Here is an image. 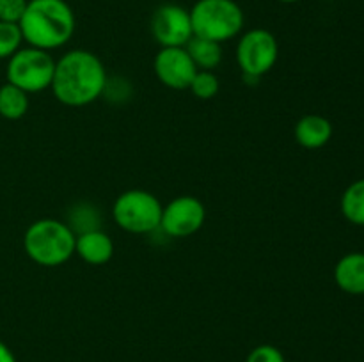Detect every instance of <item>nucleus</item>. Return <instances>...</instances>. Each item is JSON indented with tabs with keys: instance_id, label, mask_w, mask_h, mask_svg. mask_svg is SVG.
<instances>
[{
	"instance_id": "22",
	"label": "nucleus",
	"mask_w": 364,
	"mask_h": 362,
	"mask_svg": "<svg viewBox=\"0 0 364 362\" xmlns=\"http://www.w3.org/2000/svg\"><path fill=\"white\" fill-rule=\"evenodd\" d=\"M281 4H295V2H301V0H277Z\"/></svg>"
},
{
	"instance_id": "19",
	"label": "nucleus",
	"mask_w": 364,
	"mask_h": 362,
	"mask_svg": "<svg viewBox=\"0 0 364 362\" xmlns=\"http://www.w3.org/2000/svg\"><path fill=\"white\" fill-rule=\"evenodd\" d=\"M245 362H287L283 351L274 344H259L249 351Z\"/></svg>"
},
{
	"instance_id": "11",
	"label": "nucleus",
	"mask_w": 364,
	"mask_h": 362,
	"mask_svg": "<svg viewBox=\"0 0 364 362\" xmlns=\"http://www.w3.org/2000/svg\"><path fill=\"white\" fill-rule=\"evenodd\" d=\"M75 254L87 265H105L114 256V243L102 229L85 231L75 238Z\"/></svg>"
},
{
	"instance_id": "9",
	"label": "nucleus",
	"mask_w": 364,
	"mask_h": 362,
	"mask_svg": "<svg viewBox=\"0 0 364 362\" xmlns=\"http://www.w3.org/2000/svg\"><path fill=\"white\" fill-rule=\"evenodd\" d=\"M151 34L162 48L185 46L194 38L191 11L178 4H162L151 16Z\"/></svg>"
},
{
	"instance_id": "3",
	"label": "nucleus",
	"mask_w": 364,
	"mask_h": 362,
	"mask_svg": "<svg viewBox=\"0 0 364 362\" xmlns=\"http://www.w3.org/2000/svg\"><path fill=\"white\" fill-rule=\"evenodd\" d=\"M75 238L66 222L55 219H39L23 234L25 254L39 266H60L75 254Z\"/></svg>"
},
{
	"instance_id": "13",
	"label": "nucleus",
	"mask_w": 364,
	"mask_h": 362,
	"mask_svg": "<svg viewBox=\"0 0 364 362\" xmlns=\"http://www.w3.org/2000/svg\"><path fill=\"white\" fill-rule=\"evenodd\" d=\"M338 287L348 295H364V252L345 254L334 266Z\"/></svg>"
},
{
	"instance_id": "17",
	"label": "nucleus",
	"mask_w": 364,
	"mask_h": 362,
	"mask_svg": "<svg viewBox=\"0 0 364 362\" xmlns=\"http://www.w3.org/2000/svg\"><path fill=\"white\" fill-rule=\"evenodd\" d=\"M188 89L192 91V94L199 99H212L219 94L220 91V84L219 78L213 71H205V70H198V73L194 75L192 78L191 85Z\"/></svg>"
},
{
	"instance_id": "2",
	"label": "nucleus",
	"mask_w": 364,
	"mask_h": 362,
	"mask_svg": "<svg viewBox=\"0 0 364 362\" xmlns=\"http://www.w3.org/2000/svg\"><path fill=\"white\" fill-rule=\"evenodd\" d=\"M18 25L28 46L52 52L73 38L77 20L66 0H28Z\"/></svg>"
},
{
	"instance_id": "5",
	"label": "nucleus",
	"mask_w": 364,
	"mask_h": 362,
	"mask_svg": "<svg viewBox=\"0 0 364 362\" xmlns=\"http://www.w3.org/2000/svg\"><path fill=\"white\" fill-rule=\"evenodd\" d=\"M162 202L151 192L132 188L117 195L112 206L114 222L132 234H148L160 229Z\"/></svg>"
},
{
	"instance_id": "7",
	"label": "nucleus",
	"mask_w": 364,
	"mask_h": 362,
	"mask_svg": "<svg viewBox=\"0 0 364 362\" xmlns=\"http://www.w3.org/2000/svg\"><path fill=\"white\" fill-rule=\"evenodd\" d=\"M279 57V43L267 28H251L238 39L237 60L247 80H259L269 73Z\"/></svg>"
},
{
	"instance_id": "12",
	"label": "nucleus",
	"mask_w": 364,
	"mask_h": 362,
	"mask_svg": "<svg viewBox=\"0 0 364 362\" xmlns=\"http://www.w3.org/2000/svg\"><path fill=\"white\" fill-rule=\"evenodd\" d=\"M333 137V124L327 117L308 114L295 124V141L306 149H320Z\"/></svg>"
},
{
	"instance_id": "20",
	"label": "nucleus",
	"mask_w": 364,
	"mask_h": 362,
	"mask_svg": "<svg viewBox=\"0 0 364 362\" xmlns=\"http://www.w3.org/2000/svg\"><path fill=\"white\" fill-rule=\"evenodd\" d=\"M28 0H0V21L20 23Z\"/></svg>"
},
{
	"instance_id": "6",
	"label": "nucleus",
	"mask_w": 364,
	"mask_h": 362,
	"mask_svg": "<svg viewBox=\"0 0 364 362\" xmlns=\"http://www.w3.org/2000/svg\"><path fill=\"white\" fill-rule=\"evenodd\" d=\"M55 59L46 50L20 48L13 57L7 59L6 78L9 84L16 85L27 94L41 92L52 85Z\"/></svg>"
},
{
	"instance_id": "16",
	"label": "nucleus",
	"mask_w": 364,
	"mask_h": 362,
	"mask_svg": "<svg viewBox=\"0 0 364 362\" xmlns=\"http://www.w3.org/2000/svg\"><path fill=\"white\" fill-rule=\"evenodd\" d=\"M341 213L354 226H364V180L354 181L343 192Z\"/></svg>"
},
{
	"instance_id": "15",
	"label": "nucleus",
	"mask_w": 364,
	"mask_h": 362,
	"mask_svg": "<svg viewBox=\"0 0 364 362\" xmlns=\"http://www.w3.org/2000/svg\"><path fill=\"white\" fill-rule=\"evenodd\" d=\"M28 110V94L21 91L16 85L6 84L0 87V116L4 119L18 121L27 114Z\"/></svg>"
},
{
	"instance_id": "14",
	"label": "nucleus",
	"mask_w": 364,
	"mask_h": 362,
	"mask_svg": "<svg viewBox=\"0 0 364 362\" xmlns=\"http://www.w3.org/2000/svg\"><path fill=\"white\" fill-rule=\"evenodd\" d=\"M185 50H187L198 70L213 71L223 60V46H220V43L198 38V35H194L185 45Z\"/></svg>"
},
{
	"instance_id": "21",
	"label": "nucleus",
	"mask_w": 364,
	"mask_h": 362,
	"mask_svg": "<svg viewBox=\"0 0 364 362\" xmlns=\"http://www.w3.org/2000/svg\"><path fill=\"white\" fill-rule=\"evenodd\" d=\"M0 362H18L13 350L4 341H0Z\"/></svg>"
},
{
	"instance_id": "1",
	"label": "nucleus",
	"mask_w": 364,
	"mask_h": 362,
	"mask_svg": "<svg viewBox=\"0 0 364 362\" xmlns=\"http://www.w3.org/2000/svg\"><path fill=\"white\" fill-rule=\"evenodd\" d=\"M107 71L102 60L89 50H70L55 60L50 89L66 106H85L105 92Z\"/></svg>"
},
{
	"instance_id": "18",
	"label": "nucleus",
	"mask_w": 364,
	"mask_h": 362,
	"mask_svg": "<svg viewBox=\"0 0 364 362\" xmlns=\"http://www.w3.org/2000/svg\"><path fill=\"white\" fill-rule=\"evenodd\" d=\"M23 35L20 25L0 21V60L13 57L21 48Z\"/></svg>"
},
{
	"instance_id": "10",
	"label": "nucleus",
	"mask_w": 364,
	"mask_h": 362,
	"mask_svg": "<svg viewBox=\"0 0 364 362\" xmlns=\"http://www.w3.org/2000/svg\"><path fill=\"white\" fill-rule=\"evenodd\" d=\"M156 78L166 87L174 91L188 89L192 78L198 73V67L192 62L191 55L185 46H174V48H160L153 62Z\"/></svg>"
},
{
	"instance_id": "8",
	"label": "nucleus",
	"mask_w": 364,
	"mask_h": 362,
	"mask_svg": "<svg viewBox=\"0 0 364 362\" xmlns=\"http://www.w3.org/2000/svg\"><path fill=\"white\" fill-rule=\"evenodd\" d=\"M205 220V204L194 195H180L164 206L160 229L171 238H187L198 233Z\"/></svg>"
},
{
	"instance_id": "4",
	"label": "nucleus",
	"mask_w": 364,
	"mask_h": 362,
	"mask_svg": "<svg viewBox=\"0 0 364 362\" xmlns=\"http://www.w3.org/2000/svg\"><path fill=\"white\" fill-rule=\"evenodd\" d=\"M188 11L194 35L220 45L237 38L245 25L244 11L235 0H198Z\"/></svg>"
}]
</instances>
